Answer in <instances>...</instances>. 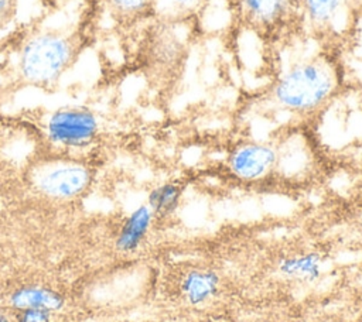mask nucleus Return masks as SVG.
Returning a JSON list of instances; mask_svg holds the SVG:
<instances>
[{"label":"nucleus","mask_w":362,"mask_h":322,"mask_svg":"<svg viewBox=\"0 0 362 322\" xmlns=\"http://www.w3.org/2000/svg\"><path fill=\"white\" fill-rule=\"evenodd\" d=\"M0 322H7V319H4V318L0 315Z\"/></svg>","instance_id":"obj_18"},{"label":"nucleus","mask_w":362,"mask_h":322,"mask_svg":"<svg viewBox=\"0 0 362 322\" xmlns=\"http://www.w3.org/2000/svg\"><path fill=\"white\" fill-rule=\"evenodd\" d=\"M49 312L47 309H21L20 322H48Z\"/></svg>","instance_id":"obj_15"},{"label":"nucleus","mask_w":362,"mask_h":322,"mask_svg":"<svg viewBox=\"0 0 362 322\" xmlns=\"http://www.w3.org/2000/svg\"><path fill=\"white\" fill-rule=\"evenodd\" d=\"M279 273L294 281L314 282L322 273V258L318 253L307 251L284 256L277 263Z\"/></svg>","instance_id":"obj_10"},{"label":"nucleus","mask_w":362,"mask_h":322,"mask_svg":"<svg viewBox=\"0 0 362 322\" xmlns=\"http://www.w3.org/2000/svg\"><path fill=\"white\" fill-rule=\"evenodd\" d=\"M354 3H355V6H356V8L362 7V0H354Z\"/></svg>","instance_id":"obj_17"},{"label":"nucleus","mask_w":362,"mask_h":322,"mask_svg":"<svg viewBox=\"0 0 362 322\" xmlns=\"http://www.w3.org/2000/svg\"><path fill=\"white\" fill-rule=\"evenodd\" d=\"M110 7L122 16H136L153 6V0H107Z\"/></svg>","instance_id":"obj_14"},{"label":"nucleus","mask_w":362,"mask_h":322,"mask_svg":"<svg viewBox=\"0 0 362 322\" xmlns=\"http://www.w3.org/2000/svg\"><path fill=\"white\" fill-rule=\"evenodd\" d=\"M341 80L334 55L320 52L290 65L269 89L267 100L290 114H311L334 97Z\"/></svg>","instance_id":"obj_1"},{"label":"nucleus","mask_w":362,"mask_h":322,"mask_svg":"<svg viewBox=\"0 0 362 322\" xmlns=\"http://www.w3.org/2000/svg\"><path fill=\"white\" fill-rule=\"evenodd\" d=\"M71 55L72 48L66 38L51 32L35 35L23 48L21 75L34 83L52 82L68 66Z\"/></svg>","instance_id":"obj_2"},{"label":"nucleus","mask_w":362,"mask_h":322,"mask_svg":"<svg viewBox=\"0 0 362 322\" xmlns=\"http://www.w3.org/2000/svg\"><path fill=\"white\" fill-rule=\"evenodd\" d=\"M243 24L257 32L281 30L297 10L296 0H236Z\"/></svg>","instance_id":"obj_6"},{"label":"nucleus","mask_w":362,"mask_h":322,"mask_svg":"<svg viewBox=\"0 0 362 322\" xmlns=\"http://www.w3.org/2000/svg\"><path fill=\"white\" fill-rule=\"evenodd\" d=\"M49 140L61 147L79 148L88 145L98 133L93 113L85 109H61L51 114L47 123Z\"/></svg>","instance_id":"obj_4"},{"label":"nucleus","mask_w":362,"mask_h":322,"mask_svg":"<svg viewBox=\"0 0 362 322\" xmlns=\"http://www.w3.org/2000/svg\"><path fill=\"white\" fill-rule=\"evenodd\" d=\"M11 305L21 309H47L54 311L62 305V298L59 294L49 288L41 287H24L17 290L10 299Z\"/></svg>","instance_id":"obj_11"},{"label":"nucleus","mask_w":362,"mask_h":322,"mask_svg":"<svg viewBox=\"0 0 362 322\" xmlns=\"http://www.w3.org/2000/svg\"><path fill=\"white\" fill-rule=\"evenodd\" d=\"M156 215L148 208V205H140L137 206L123 222L117 239L116 246L123 253H132L137 250L144 239L147 237L153 223H154Z\"/></svg>","instance_id":"obj_9"},{"label":"nucleus","mask_w":362,"mask_h":322,"mask_svg":"<svg viewBox=\"0 0 362 322\" xmlns=\"http://www.w3.org/2000/svg\"><path fill=\"white\" fill-rule=\"evenodd\" d=\"M184 193V186L180 182L170 181L153 188L147 198V205L156 217H168L178 209Z\"/></svg>","instance_id":"obj_12"},{"label":"nucleus","mask_w":362,"mask_h":322,"mask_svg":"<svg viewBox=\"0 0 362 322\" xmlns=\"http://www.w3.org/2000/svg\"><path fill=\"white\" fill-rule=\"evenodd\" d=\"M206 0H153V7L163 21L182 23L194 16Z\"/></svg>","instance_id":"obj_13"},{"label":"nucleus","mask_w":362,"mask_h":322,"mask_svg":"<svg viewBox=\"0 0 362 322\" xmlns=\"http://www.w3.org/2000/svg\"><path fill=\"white\" fill-rule=\"evenodd\" d=\"M11 6V0H0V18L7 13Z\"/></svg>","instance_id":"obj_16"},{"label":"nucleus","mask_w":362,"mask_h":322,"mask_svg":"<svg viewBox=\"0 0 362 322\" xmlns=\"http://www.w3.org/2000/svg\"><path fill=\"white\" fill-rule=\"evenodd\" d=\"M89 182V172L76 162H54L35 174L37 188L51 198L68 199L79 195Z\"/></svg>","instance_id":"obj_7"},{"label":"nucleus","mask_w":362,"mask_h":322,"mask_svg":"<svg viewBox=\"0 0 362 322\" xmlns=\"http://www.w3.org/2000/svg\"><path fill=\"white\" fill-rule=\"evenodd\" d=\"M221 288V277L212 268H191L180 280V295L191 306H201L215 298Z\"/></svg>","instance_id":"obj_8"},{"label":"nucleus","mask_w":362,"mask_h":322,"mask_svg":"<svg viewBox=\"0 0 362 322\" xmlns=\"http://www.w3.org/2000/svg\"><path fill=\"white\" fill-rule=\"evenodd\" d=\"M303 27L321 40L342 38L355 21L354 0H296Z\"/></svg>","instance_id":"obj_3"},{"label":"nucleus","mask_w":362,"mask_h":322,"mask_svg":"<svg viewBox=\"0 0 362 322\" xmlns=\"http://www.w3.org/2000/svg\"><path fill=\"white\" fill-rule=\"evenodd\" d=\"M276 147L260 141H245L233 147L228 155V169L239 181L257 182L270 175L277 167Z\"/></svg>","instance_id":"obj_5"}]
</instances>
